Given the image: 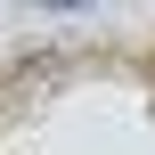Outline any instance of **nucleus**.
<instances>
[{
  "label": "nucleus",
  "instance_id": "obj_1",
  "mask_svg": "<svg viewBox=\"0 0 155 155\" xmlns=\"http://www.w3.org/2000/svg\"><path fill=\"white\" fill-rule=\"evenodd\" d=\"M41 8H82V0H41Z\"/></svg>",
  "mask_w": 155,
  "mask_h": 155
}]
</instances>
